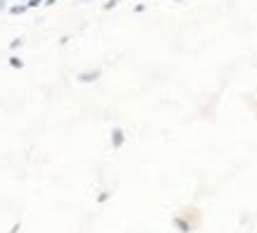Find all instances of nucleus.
Instances as JSON below:
<instances>
[{"label": "nucleus", "mask_w": 257, "mask_h": 233, "mask_svg": "<svg viewBox=\"0 0 257 233\" xmlns=\"http://www.w3.org/2000/svg\"><path fill=\"white\" fill-rule=\"evenodd\" d=\"M10 67H15V69H22V67H24V62H22V57L12 55V57H10Z\"/></svg>", "instance_id": "nucleus-3"}, {"label": "nucleus", "mask_w": 257, "mask_h": 233, "mask_svg": "<svg viewBox=\"0 0 257 233\" xmlns=\"http://www.w3.org/2000/svg\"><path fill=\"white\" fill-rule=\"evenodd\" d=\"M117 3H119V0H107V3H105V10H112V8H117Z\"/></svg>", "instance_id": "nucleus-6"}, {"label": "nucleus", "mask_w": 257, "mask_h": 233, "mask_svg": "<svg viewBox=\"0 0 257 233\" xmlns=\"http://www.w3.org/2000/svg\"><path fill=\"white\" fill-rule=\"evenodd\" d=\"M38 5H43V0H29L27 8H38Z\"/></svg>", "instance_id": "nucleus-5"}, {"label": "nucleus", "mask_w": 257, "mask_h": 233, "mask_svg": "<svg viewBox=\"0 0 257 233\" xmlns=\"http://www.w3.org/2000/svg\"><path fill=\"white\" fill-rule=\"evenodd\" d=\"M57 0H43V5H55Z\"/></svg>", "instance_id": "nucleus-7"}, {"label": "nucleus", "mask_w": 257, "mask_h": 233, "mask_svg": "<svg viewBox=\"0 0 257 233\" xmlns=\"http://www.w3.org/2000/svg\"><path fill=\"white\" fill-rule=\"evenodd\" d=\"M174 3H184V0H174Z\"/></svg>", "instance_id": "nucleus-8"}, {"label": "nucleus", "mask_w": 257, "mask_h": 233, "mask_svg": "<svg viewBox=\"0 0 257 233\" xmlns=\"http://www.w3.org/2000/svg\"><path fill=\"white\" fill-rule=\"evenodd\" d=\"M112 145H114V148H121V145H124V131L121 129L112 131Z\"/></svg>", "instance_id": "nucleus-2"}, {"label": "nucleus", "mask_w": 257, "mask_h": 233, "mask_svg": "<svg viewBox=\"0 0 257 233\" xmlns=\"http://www.w3.org/2000/svg\"><path fill=\"white\" fill-rule=\"evenodd\" d=\"M27 5H15V8H10V15H22V12H27Z\"/></svg>", "instance_id": "nucleus-4"}, {"label": "nucleus", "mask_w": 257, "mask_h": 233, "mask_svg": "<svg viewBox=\"0 0 257 233\" xmlns=\"http://www.w3.org/2000/svg\"><path fill=\"white\" fill-rule=\"evenodd\" d=\"M100 69H91V72H81V74H79V81H81V84H91V81H95V79H100Z\"/></svg>", "instance_id": "nucleus-1"}]
</instances>
